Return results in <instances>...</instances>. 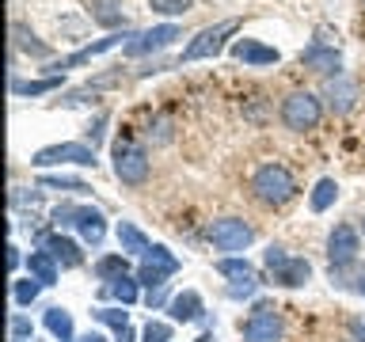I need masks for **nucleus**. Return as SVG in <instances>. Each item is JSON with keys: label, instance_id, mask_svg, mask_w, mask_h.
<instances>
[{"label": "nucleus", "instance_id": "4be33fe9", "mask_svg": "<svg viewBox=\"0 0 365 342\" xmlns=\"http://www.w3.org/2000/svg\"><path fill=\"white\" fill-rule=\"evenodd\" d=\"M301 65L316 68V73H331V68H339V53L335 50H319V46H312V50L301 53Z\"/></svg>", "mask_w": 365, "mask_h": 342}, {"label": "nucleus", "instance_id": "7ed1b4c3", "mask_svg": "<svg viewBox=\"0 0 365 342\" xmlns=\"http://www.w3.org/2000/svg\"><path fill=\"white\" fill-rule=\"evenodd\" d=\"M262 262H267V270L274 274V281H278V285H289V289H297V285H304L308 278H312V262H308V259H297V255H285V247H278V244L267 247Z\"/></svg>", "mask_w": 365, "mask_h": 342}, {"label": "nucleus", "instance_id": "a878e982", "mask_svg": "<svg viewBox=\"0 0 365 342\" xmlns=\"http://www.w3.org/2000/svg\"><path fill=\"white\" fill-rule=\"evenodd\" d=\"M38 289H42L38 278H19L11 285V296H16V304H34L38 301Z\"/></svg>", "mask_w": 365, "mask_h": 342}, {"label": "nucleus", "instance_id": "2f4dec72", "mask_svg": "<svg viewBox=\"0 0 365 342\" xmlns=\"http://www.w3.org/2000/svg\"><path fill=\"white\" fill-rule=\"evenodd\" d=\"M8 331H11V338H31V319H23V316H11L8 319Z\"/></svg>", "mask_w": 365, "mask_h": 342}, {"label": "nucleus", "instance_id": "4c0bfd02", "mask_svg": "<svg viewBox=\"0 0 365 342\" xmlns=\"http://www.w3.org/2000/svg\"><path fill=\"white\" fill-rule=\"evenodd\" d=\"M11 342H27V338H11Z\"/></svg>", "mask_w": 365, "mask_h": 342}, {"label": "nucleus", "instance_id": "412c9836", "mask_svg": "<svg viewBox=\"0 0 365 342\" xmlns=\"http://www.w3.org/2000/svg\"><path fill=\"white\" fill-rule=\"evenodd\" d=\"M335 198H339V182H335V179H319L316 187H312V198H308V205H312V213H324V209H331V205H335Z\"/></svg>", "mask_w": 365, "mask_h": 342}, {"label": "nucleus", "instance_id": "6ab92c4d", "mask_svg": "<svg viewBox=\"0 0 365 342\" xmlns=\"http://www.w3.org/2000/svg\"><path fill=\"white\" fill-rule=\"evenodd\" d=\"M118 247L125 251V255H145V251L153 247V244H148V236H145L137 224L122 221V224H118Z\"/></svg>", "mask_w": 365, "mask_h": 342}, {"label": "nucleus", "instance_id": "cd10ccee", "mask_svg": "<svg viewBox=\"0 0 365 342\" xmlns=\"http://www.w3.org/2000/svg\"><path fill=\"white\" fill-rule=\"evenodd\" d=\"M141 342H171V327L160 323V319H148L141 331Z\"/></svg>", "mask_w": 365, "mask_h": 342}, {"label": "nucleus", "instance_id": "f3484780", "mask_svg": "<svg viewBox=\"0 0 365 342\" xmlns=\"http://www.w3.org/2000/svg\"><path fill=\"white\" fill-rule=\"evenodd\" d=\"M168 312H171V319H179V323H190V319L202 316V296L194 289H182L175 301L168 304Z\"/></svg>", "mask_w": 365, "mask_h": 342}, {"label": "nucleus", "instance_id": "f8f14e48", "mask_svg": "<svg viewBox=\"0 0 365 342\" xmlns=\"http://www.w3.org/2000/svg\"><path fill=\"white\" fill-rule=\"evenodd\" d=\"M217 274H225V278H232V296H251L255 293V270H251L247 259H221L217 262Z\"/></svg>", "mask_w": 365, "mask_h": 342}, {"label": "nucleus", "instance_id": "b1692460", "mask_svg": "<svg viewBox=\"0 0 365 342\" xmlns=\"http://www.w3.org/2000/svg\"><path fill=\"white\" fill-rule=\"evenodd\" d=\"M57 84H61V76L31 80V84H19V80H11V95H46V91H53Z\"/></svg>", "mask_w": 365, "mask_h": 342}, {"label": "nucleus", "instance_id": "72a5a7b5", "mask_svg": "<svg viewBox=\"0 0 365 342\" xmlns=\"http://www.w3.org/2000/svg\"><path fill=\"white\" fill-rule=\"evenodd\" d=\"M350 331H354V335H358V338L365 342V319H354V323H350Z\"/></svg>", "mask_w": 365, "mask_h": 342}, {"label": "nucleus", "instance_id": "f03ea898", "mask_svg": "<svg viewBox=\"0 0 365 342\" xmlns=\"http://www.w3.org/2000/svg\"><path fill=\"white\" fill-rule=\"evenodd\" d=\"M244 342H282V312L274 301H255L247 319L240 323Z\"/></svg>", "mask_w": 365, "mask_h": 342}, {"label": "nucleus", "instance_id": "ddd939ff", "mask_svg": "<svg viewBox=\"0 0 365 342\" xmlns=\"http://www.w3.org/2000/svg\"><path fill=\"white\" fill-rule=\"evenodd\" d=\"M73 228H76L80 236H84V244L99 247L103 236H107V217H103L99 209H91V205H76V221H73Z\"/></svg>", "mask_w": 365, "mask_h": 342}, {"label": "nucleus", "instance_id": "c756f323", "mask_svg": "<svg viewBox=\"0 0 365 342\" xmlns=\"http://www.w3.org/2000/svg\"><path fill=\"white\" fill-rule=\"evenodd\" d=\"M38 182H42V187H57V190H88V182L68 179V175H42Z\"/></svg>", "mask_w": 365, "mask_h": 342}, {"label": "nucleus", "instance_id": "c85d7f7f", "mask_svg": "<svg viewBox=\"0 0 365 342\" xmlns=\"http://www.w3.org/2000/svg\"><path fill=\"white\" fill-rule=\"evenodd\" d=\"M153 4V11H160V16H182L194 0H148Z\"/></svg>", "mask_w": 365, "mask_h": 342}, {"label": "nucleus", "instance_id": "4468645a", "mask_svg": "<svg viewBox=\"0 0 365 342\" xmlns=\"http://www.w3.org/2000/svg\"><path fill=\"white\" fill-rule=\"evenodd\" d=\"M232 57H236V61H244V65H278L282 61V53L274 50V46H262L255 38H240L232 46Z\"/></svg>", "mask_w": 365, "mask_h": 342}, {"label": "nucleus", "instance_id": "c9c22d12", "mask_svg": "<svg viewBox=\"0 0 365 342\" xmlns=\"http://www.w3.org/2000/svg\"><path fill=\"white\" fill-rule=\"evenodd\" d=\"M194 342H217V338H213V331H205V335H198Z\"/></svg>", "mask_w": 365, "mask_h": 342}, {"label": "nucleus", "instance_id": "393cba45", "mask_svg": "<svg viewBox=\"0 0 365 342\" xmlns=\"http://www.w3.org/2000/svg\"><path fill=\"white\" fill-rule=\"evenodd\" d=\"M107 293L114 296V301H122V304H133L137 301V281L130 278V274H122V278H114L107 285Z\"/></svg>", "mask_w": 365, "mask_h": 342}, {"label": "nucleus", "instance_id": "e433bc0d", "mask_svg": "<svg viewBox=\"0 0 365 342\" xmlns=\"http://www.w3.org/2000/svg\"><path fill=\"white\" fill-rule=\"evenodd\" d=\"M354 289H358V293L365 296V274H361V278H358V285H354Z\"/></svg>", "mask_w": 365, "mask_h": 342}, {"label": "nucleus", "instance_id": "f704fd0d", "mask_svg": "<svg viewBox=\"0 0 365 342\" xmlns=\"http://www.w3.org/2000/svg\"><path fill=\"white\" fill-rule=\"evenodd\" d=\"M73 342H107L103 335H80V338H73Z\"/></svg>", "mask_w": 365, "mask_h": 342}, {"label": "nucleus", "instance_id": "6e6552de", "mask_svg": "<svg viewBox=\"0 0 365 342\" xmlns=\"http://www.w3.org/2000/svg\"><path fill=\"white\" fill-rule=\"evenodd\" d=\"M34 167H50V164H80V167H96V145H80V141H65V145H50L38 148L31 156Z\"/></svg>", "mask_w": 365, "mask_h": 342}, {"label": "nucleus", "instance_id": "7c9ffc66", "mask_svg": "<svg viewBox=\"0 0 365 342\" xmlns=\"http://www.w3.org/2000/svg\"><path fill=\"white\" fill-rule=\"evenodd\" d=\"M91 16H96L99 23H107V27H122V23H125V19H122V11H110L107 4H99L96 11H91Z\"/></svg>", "mask_w": 365, "mask_h": 342}, {"label": "nucleus", "instance_id": "2eb2a0df", "mask_svg": "<svg viewBox=\"0 0 365 342\" xmlns=\"http://www.w3.org/2000/svg\"><path fill=\"white\" fill-rule=\"evenodd\" d=\"M42 251H50V255L57 259V266H80L84 262V255H80V247L73 244V239H65L61 232H53V236H42Z\"/></svg>", "mask_w": 365, "mask_h": 342}, {"label": "nucleus", "instance_id": "39448f33", "mask_svg": "<svg viewBox=\"0 0 365 342\" xmlns=\"http://www.w3.org/2000/svg\"><path fill=\"white\" fill-rule=\"evenodd\" d=\"M205 236H210V244L217 251H244L255 239V228L247 221H240V217H221V221H213L205 228Z\"/></svg>", "mask_w": 365, "mask_h": 342}, {"label": "nucleus", "instance_id": "423d86ee", "mask_svg": "<svg viewBox=\"0 0 365 342\" xmlns=\"http://www.w3.org/2000/svg\"><path fill=\"white\" fill-rule=\"evenodd\" d=\"M141 259H145V262H141V270H137V281L148 285V293H153V289H164V278H171V274L179 270V259L171 255L164 244H153Z\"/></svg>", "mask_w": 365, "mask_h": 342}, {"label": "nucleus", "instance_id": "5701e85b", "mask_svg": "<svg viewBox=\"0 0 365 342\" xmlns=\"http://www.w3.org/2000/svg\"><path fill=\"white\" fill-rule=\"evenodd\" d=\"M125 251H118V255H103L99 262H96V278H103V281H114V278H122L125 274Z\"/></svg>", "mask_w": 365, "mask_h": 342}, {"label": "nucleus", "instance_id": "20e7f679", "mask_svg": "<svg viewBox=\"0 0 365 342\" xmlns=\"http://www.w3.org/2000/svg\"><path fill=\"white\" fill-rule=\"evenodd\" d=\"M319 114H324V107H319V99L312 95V91H293V95L282 103V122L289 125L293 133L316 130V125H319Z\"/></svg>", "mask_w": 365, "mask_h": 342}, {"label": "nucleus", "instance_id": "f257e3e1", "mask_svg": "<svg viewBox=\"0 0 365 342\" xmlns=\"http://www.w3.org/2000/svg\"><path fill=\"white\" fill-rule=\"evenodd\" d=\"M251 190L262 205H285L297 194V179L285 164H262L251 179Z\"/></svg>", "mask_w": 365, "mask_h": 342}, {"label": "nucleus", "instance_id": "9b49d317", "mask_svg": "<svg viewBox=\"0 0 365 342\" xmlns=\"http://www.w3.org/2000/svg\"><path fill=\"white\" fill-rule=\"evenodd\" d=\"M179 27L175 23H164V27H153V31H145V34H137L133 42H125V53L130 57H141V53H156V50H164V46H171L179 38Z\"/></svg>", "mask_w": 365, "mask_h": 342}, {"label": "nucleus", "instance_id": "9d476101", "mask_svg": "<svg viewBox=\"0 0 365 342\" xmlns=\"http://www.w3.org/2000/svg\"><path fill=\"white\" fill-rule=\"evenodd\" d=\"M361 251V236L354 224H335L327 236V259H331V274H335L339 266H350L354 259H358Z\"/></svg>", "mask_w": 365, "mask_h": 342}, {"label": "nucleus", "instance_id": "1a4fd4ad", "mask_svg": "<svg viewBox=\"0 0 365 342\" xmlns=\"http://www.w3.org/2000/svg\"><path fill=\"white\" fill-rule=\"evenodd\" d=\"M240 27V19H221L213 23V27H205L198 38H194L187 50H182V61H202V57H217L225 50V38Z\"/></svg>", "mask_w": 365, "mask_h": 342}, {"label": "nucleus", "instance_id": "dca6fc26", "mask_svg": "<svg viewBox=\"0 0 365 342\" xmlns=\"http://www.w3.org/2000/svg\"><path fill=\"white\" fill-rule=\"evenodd\" d=\"M118 38L122 34H107V38H99V42H91V46H84V50H76L73 57H65V61H53L50 68H53V76L61 73V68H76V65H84V61H91L96 53H107L110 46H118Z\"/></svg>", "mask_w": 365, "mask_h": 342}, {"label": "nucleus", "instance_id": "bb28decb", "mask_svg": "<svg viewBox=\"0 0 365 342\" xmlns=\"http://www.w3.org/2000/svg\"><path fill=\"white\" fill-rule=\"evenodd\" d=\"M99 319V323H107V327H114V335H118V331H125L130 327V316L122 312V308H96V312H91Z\"/></svg>", "mask_w": 365, "mask_h": 342}, {"label": "nucleus", "instance_id": "a211bd4d", "mask_svg": "<svg viewBox=\"0 0 365 342\" xmlns=\"http://www.w3.org/2000/svg\"><path fill=\"white\" fill-rule=\"evenodd\" d=\"M27 270H31V278H38L42 285H53L57 274H61V266H57V259L50 255V251H31Z\"/></svg>", "mask_w": 365, "mask_h": 342}, {"label": "nucleus", "instance_id": "473e14b6", "mask_svg": "<svg viewBox=\"0 0 365 342\" xmlns=\"http://www.w3.org/2000/svg\"><path fill=\"white\" fill-rule=\"evenodd\" d=\"M16 266H19V247L8 244V270H16Z\"/></svg>", "mask_w": 365, "mask_h": 342}, {"label": "nucleus", "instance_id": "0eeeda50", "mask_svg": "<svg viewBox=\"0 0 365 342\" xmlns=\"http://www.w3.org/2000/svg\"><path fill=\"white\" fill-rule=\"evenodd\" d=\"M114 175H118L125 187H141L148 179V156L141 145L133 141H118L114 145Z\"/></svg>", "mask_w": 365, "mask_h": 342}, {"label": "nucleus", "instance_id": "aec40b11", "mask_svg": "<svg viewBox=\"0 0 365 342\" xmlns=\"http://www.w3.org/2000/svg\"><path fill=\"white\" fill-rule=\"evenodd\" d=\"M46 331L57 342H73V316L65 308H46Z\"/></svg>", "mask_w": 365, "mask_h": 342}]
</instances>
